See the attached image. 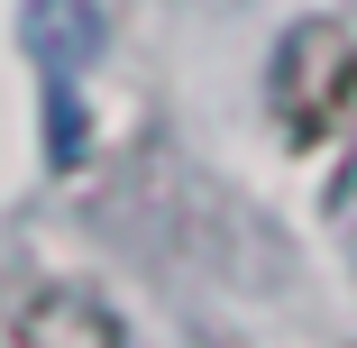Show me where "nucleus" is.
Returning <instances> with one entry per match:
<instances>
[{
  "label": "nucleus",
  "instance_id": "nucleus-2",
  "mask_svg": "<svg viewBox=\"0 0 357 348\" xmlns=\"http://www.w3.org/2000/svg\"><path fill=\"white\" fill-rule=\"evenodd\" d=\"M19 46L46 83V165L74 174L83 165V110H74V83L83 64L101 55V0H28L19 10Z\"/></svg>",
  "mask_w": 357,
  "mask_h": 348
},
{
  "label": "nucleus",
  "instance_id": "nucleus-1",
  "mask_svg": "<svg viewBox=\"0 0 357 348\" xmlns=\"http://www.w3.org/2000/svg\"><path fill=\"white\" fill-rule=\"evenodd\" d=\"M266 119L294 156L330 147V137L357 119V37L339 19H303L275 37V64H266Z\"/></svg>",
  "mask_w": 357,
  "mask_h": 348
},
{
  "label": "nucleus",
  "instance_id": "nucleus-3",
  "mask_svg": "<svg viewBox=\"0 0 357 348\" xmlns=\"http://www.w3.org/2000/svg\"><path fill=\"white\" fill-rule=\"evenodd\" d=\"M0 348H137L92 285H37L0 312Z\"/></svg>",
  "mask_w": 357,
  "mask_h": 348
}]
</instances>
